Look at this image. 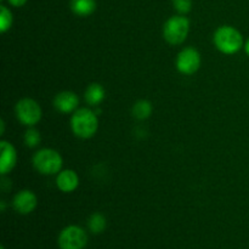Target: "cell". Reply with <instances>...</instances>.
Wrapping results in <instances>:
<instances>
[{
	"label": "cell",
	"mask_w": 249,
	"mask_h": 249,
	"mask_svg": "<svg viewBox=\"0 0 249 249\" xmlns=\"http://www.w3.org/2000/svg\"><path fill=\"white\" fill-rule=\"evenodd\" d=\"M245 49H246V53H247V55L249 56V39L247 40V43H246Z\"/></svg>",
	"instance_id": "obj_21"
},
{
	"label": "cell",
	"mask_w": 249,
	"mask_h": 249,
	"mask_svg": "<svg viewBox=\"0 0 249 249\" xmlns=\"http://www.w3.org/2000/svg\"><path fill=\"white\" fill-rule=\"evenodd\" d=\"M62 163L61 155L53 148H43L33 157L34 168L43 175H53L60 173Z\"/></svg>",
	"instance_id": "obj_3"
},
{
	"label": "cell",
	"mask_w": 249,
	"mask_h": 249,
	"mask_svg": "<svg viewBox=\"0 0 249 249\" xmlns=\"http://www.w3.org/2000/svg\"><path fill=\"white\" fill-rule=\"evenodd\" d=\"M16 117L22 124L33 126L41 119V108L38 102L33 99H22L16 104Z\"/></svg>",
	"instance_id": "obj_5"
},
{
	"label": "cell",
	"mask_w": 249,
	"mask_h": 249,
	"mask_svg": "<svg viewBox=\"0 0 249 249\" xmlns=\"http://www.w3.org/2000/svg\"><path fill=\"white\" fill-rule=\"evenodd\" d=\"M0 249H5V248H4V247H1V248H0Z\"/></svg>",
	"instance_id": "obj_23"
},
{
	"label": "cell",
	"mask_w": 249,
	"mask_h": 249,
	"mask_svg": "<svg viewBox=\"0 0 249 249\" xmlns=\"http://www.w3.org/2000/svg\"><path fill=\"white\" fill-rule=\"evenodd\" d=\"M175 10L180 14H187L192 9V0H173Z\"/></svg>",
	"instance_id": "obj_18"
},
{
	"label": "cell",
	"mask_w": 249,
	"mask_h": 249,
	"mask_svg": "<svg viewBox=\"0 0 249 249\" xmlns=\"http://www.w3.org/2000/svg\"><path fill=\"white\" fill-rule=\"evenodd\" d=\"M106 92H105V88L101 84L97 83H92L85 90V101L90 105V106H97L104 101Z\"/></svg>",
	"instance_id": "obj_12"
},
{
	"label": "cell",
	"mask_w": 249,
	"mask_h": 249,
	"mask_svg": "<svg viewBox=\"0 0 249 249\" xmlns=\"http://www.w3.org/2000/svg\"><path fill=\"white\" fill-rule=\"evenodd\" d=\"M152 104L147 100H140L136 102L133 106L131 113H133L134 118L139 119V121H145L148 117L152 114Z\"/></svg>",
	"instance_id": "obj_14"
},
{
	"label": "cell",
	"mask_w": 249,
	"mask_h": 249,
	"mask_svg": "<svg viewBox=\"0 0 249 249\" xmlns=\"http://www.w3.org/2000/svg\"><path fill=\"white\" fill-rule=\"evenodd\" d=\"M190 31V22L185 16H173L163 26V36L172 45L184 43Z\"/></svg>",
	"instance_id": "obj_4"
},
{
	"label": "cell",
	"mask_w": 249,
	"mask_h": 249,
	"mask_svg": "<svg viewBox=\"0 0 249 249\" xmlns=\"http://www.w3.org/2000/svg\"><path fill=\"white\" fill-rule=\"evenodd\" d=\"M71 9L77 16L87 17L96 10V1L95 0H72Z\"/></svg>",
	"instance_id": "obj_13"
},
{
	"label": "cell",
	"mask_w": 249,
	"mask_h": 249,
	"mask_svg": "<svg viewBox=\"0 0 249 249\" xmlns=\"http://www.w3.org/2000/svg\"><path fill=\"white\" fill-rule=\"evenodd\" d=\"M201 67V55L194 48H185L177 57V68L185 75H191Z\"/></svg>",
	"instance_id": "obj_7"
},
{
	"label": "cell",
	"mask_w": 249,
	"mask_h": 249,
	"mask_svg": "<svg viewBox=\"0 0 249 249\" xmlns=\"http://www.w3.org/2000/svg\"><path fill=\"white\" fill-rule=\"evenodd\" d=\"M214 44L216 49L225 55L238 53L243 46V36L231 26H221L214 33Z\"/></svg>",
	"instance_id": "obj_2"
},
{
	"label": "cell",
	"mask_w": 249,
	"mask_h": 249,
	"mask_svg": "<svg viewBox=\"0 0 249 249\" xmlns=\"http://www.w3.org/2000/svg\"><path fill=\"white\" fill-rule=\"evenodd\" d=\"M87 243V232L79 226H67L58 236V246L61 249H83Z\"/></svg>",
	"instance_id": "obj_6"
},
{
	"label": "cell",
	"mask_w": 249,
	"mask_h": 249,
	"mask_svg": "<svg viewBox=\"0 0 249 249\" xmlns=\"http://www.w3.org/2000/svg\"><path fill=\"white\" fill-rule=\"evenodd\" d=\"M0 204H1V212H4V211H5V202L2 201Z\"/></svg>",
	"instance_id": "obj_22"
},
{
	"label": "cell",
	"mask_w": 249,
	"mask_h": 249,
	"mask_svg": "<svg viewBox=\"0 0 249 249\" xmlns=\"http://www.w3.org/2000/svg\"><path fill=\"white\" fill-rule=\"evenodd\" d=\"M56 185L62 192H73L79 185V178L74 170H62L56 178Z\"/></svg>",
	"instance_id": "obj_11"
},
{
	"label": "cell",
	"mask_w": 249,
	"mask_h": 249,
	"mask_svg": "<svg viewBox=\"0 0 249 249\" xmlns=\"http://www.w3.org/2000/svg\"><path fill=\"white\" fill-rule=\"evenodd\" d=\"M0 173L1 175H6L15 168L17 162V153L14 146L7 141L2 140L0 142Z\"/></svg>",
	"instance_id": "obj_9"
},
{
	"label": "cell",
	"mask_w": 249,
	"mask_h": 249,
	"mask_svg": "<svg viewBox=\"0 0 249 249\" xmlns=\"http://www.w3.org/2000/svg\"><path fill=\"white\" fill-rule=\"evenodd\" d=\"M12 14L6 6H0V31L1 33H6L12 26Z\"/></svg>",
	"instance_id": "obj_16"
},
{
	"label": "cell",
	"mask_w": 249,
	"mask_h": 249,
	"mask_svg": "<svg viewBox=\"0 0 249 249\" xmlns=\"http://www.w3.org/2000/svg\"><path fill=\"white\" fill-rule=\"evenodd\" d=\"M40 133L36 129L29 128L24 134V142L28 147H36L40 142Z\"/></svg>",
	"instance_id": "obj_17"
},
{
	"label": "cell",
	"mask_w": 249,
	"mask_h": 249,
	"mask_svg": "<svg viewBox=\"0 0 249 249\" xmlns=\"http://www.w3.org/2000/svg\"><path fill=\"white\" fill-rule=\"evenodd\" d=\"M14 208L17 213L19 214H29L36 209L38 204L36 196L29 190H23L19 191L16 196L14 197Z\"/></svg>",
	"instance_id": "obj_8"
},
{
	"label": "cell",
	"mask_w": 249,
	"mask_h": 249,
	"mask_svg": "<svg viewBox=\"0 0 249 249\" xmlns=\"http://www.w3.org/2000/svg\"><path fill=\"white\" fill-rule=\"evenodd\" d=\"M88 225H89L90 231H91L92 233H101L102 231L106 229V218H105L102 214L95 213L89 218Z\"/></svg>",
	"instance_id": "obj_15"
},
{
	"label": "cell",
	"mask_w": 249,
	"mask_h": 249,
	"mask_svg": "<svg viewBox=\"0 0 249 249\" xmlns=\"http://www.w3.org/2000/svg\"><path fill=\"white\" fill-rule=\"evenodd\" d=\"M0 125H1V131H0V134H1V135H2V134H4V130H5V123H4V122H0Z\"/></svg>",
	"instance_id": "obj_20"
},
{
	"label": "cell",
	"mask_w": 249,
	"mask_h": 249,
	"mask_svg": "<svg viewBox=\"0 0 249 249\" xmlns=\"http://www.w3.org/2000/svg\"><path fill=\"white\" fill-rule=\"evenodd\" d=\"M79 105V99L73 91H62L53 99V106L61 113H72L75 112Z\"/></svg>",
	"instance_id": "obj_10"
},
{
	"label": "cell",
	"mask_w": 249,
	"mask_h": 249,
	"mask_svg": "<svg viewBox=\"0 0 249 249\" xmlns=\"http://www.w3.org/2000/svg\"><path fill=\"white\" fill-rule=\"evenodd\" d=\"M7 1H9V4L12 5V6L21 7L23 6V5H26L27 0H7Z\"/></svg>",
	"instance_id": "obj_19"
},
{
	"label": "cell",
	"mask_w": 249,
	"mask_h": 249,
	"mask_svg": "<svg viewBox=\"0 0 249 249\" xmlns=\"http://www.w3.org/2000/svg\"><path fill=\"white\" fill-rule=\"evenodd\" d=\"M71 128L73 134L80 139H90L96 134L99 119L95 112L89 108H79L73 112L71 118Z\"/></svg>",
	"instance_id": "obj_1"
}]
</instances>
